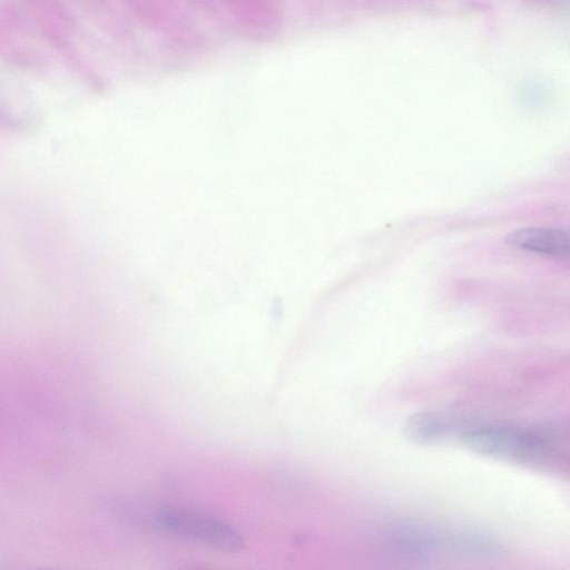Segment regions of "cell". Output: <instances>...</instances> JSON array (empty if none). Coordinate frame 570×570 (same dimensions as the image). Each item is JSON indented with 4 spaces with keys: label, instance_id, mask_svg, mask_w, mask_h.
<instances>
[{
    "label": "cell",
    "instance_id": "1",
    "mask_svg": "<svg viewBox=\"0 0 570 570\" xmlns=\"http://www.w3.org/2000/svg\"><path fill=\"white\" fill-rule=\"evenodd\" d=\"M461 442L478 454L518 463H543L552 454L547 434L508 426L472 428Z\"/></svg>",
    "mask_w": 570,
    "mask_h": 570
},
{
    "label": "cell",
    "instance_id": "2",
    "mask_svg": "<svg viewBox=\"0 0 570 570\" xmlns=\"http://www.w3.org/2000/svg\"><path fill=\"white\" fill-rule=\"evenodd\" d=\"M160 524L179 534L225 552H238L244 549L242 534L227 523L195 512L174 511L159 518Z\"/></svg>",
    "mask_w": 570,
    "mask_h": 570
},
{
    "label": "cell",
    "instance_id": "3",
    "mask_svg": "<svg viewBox=\"0 0 570 570\" xmlns=\"http://www.w3.org/2000/svg\"><path fill=\"white\" fill-rule=\"evenodd\" d=\"M385 544L407 558H428L446 549V530L417 522H401L384 533Z\"/></svg>",
    "mask_w": 570,
    "mask_h": 570
},
{
    "label": "cell",
    "instance_id": "4",
    "mask_svg": "<svg viewBox=\"0 0 570 570\" xmlns=\"http://www.w3.org/2000/svg\"><path fill=\"white\" fill-rule=\"evenodd\" d=\"M505 243L515 248L559 258H568L570 254L569 234L558 228H522L509 234Z\"/></svg>",
    "mask_w": 570,
    "mask_h": 570
},
{
    "label": "cell",
    "instance_id": "5",
    "mask_svg": "<svg viewBox=\"0 0 570 570\" xmlns=\"http://www.w3.org/2000/svg\"><path fill=\"white\" fill-rule=\"evenodd\" d=\"M448 549L479 560L499 558L503 552L500 540L489 531L475 527H456L446 530Z\"/></svg>",
    "mask_w": 570,
    "mask_h": 570
},
{
    "label": "cell",
    "instance_id": "6",
    "mask_svg": "<svg viewBox=\"0 0 570 570\" xmlns=\"http://www.w3.org/2000/svg\"><path fill=\"white\" fill-rule=\"evenodd\" d=\"M450 423L433 412H420L411 415L404 425L406 436L417 444H431L445 438Z\"/></svg>",
    "mask_w": 570,
    "mask_h": 570
}]
</instances>
